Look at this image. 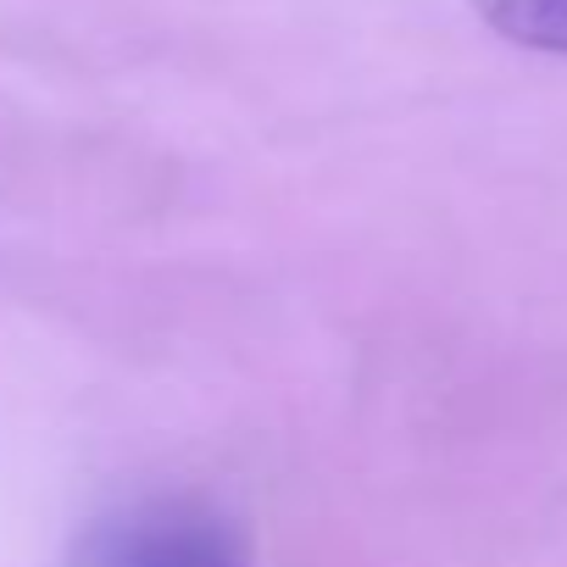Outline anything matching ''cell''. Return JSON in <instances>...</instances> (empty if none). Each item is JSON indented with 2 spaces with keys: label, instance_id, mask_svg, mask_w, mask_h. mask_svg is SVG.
I'll return each instance as SVG.
<instances>
[{
  "label": "cell",
  "instance_id": "1",
  "mask_svg": "<svg viewBox=\"0 0 567 567\" xmlns=\"http://www.w3.org/2000/svg\"><path fill=\"white\" fill-rule=\"evenodd\" d=\"M84 567H250L245 528L206 501H145L84 539Z\"/></svg>",
  "mask_w": 567,
  "mask_h": 567
},
{
  "label": "cell",
  "instance_id": "2",
  "mask_svg": "<svg viewBox=\"0 0 567 567\" xmlns=\"http://www.w3.org/2000/svg\"><path fill=\"white\" fill-rule=\"evenodd\" d=\"M473 7L506 45L567 56V0H473Z\"/></svg>",
  "mask_w": 567,
  "mask_h": 567
}]
</instances>
